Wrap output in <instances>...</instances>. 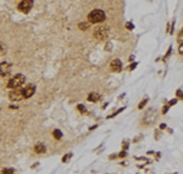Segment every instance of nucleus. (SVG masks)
<instances>
[{"label":"nucleus","instance_id":"a211bd4d","mask_svg":"<svg viewBox=\"0 0 183 174\" xmlns=\"http://www.w3.org/2000/svg\"><path fill=\"white\" fill-rule=\"evenodd\" d=\"M147 102H148V99H144L143 101H142V102L139 103V106H138V108H140V110H142V108H143V106H145V103H147Z\"/></svg>","mask_w":183,"mask_h":174},{"label":"nucleus","instance_id":"0eeeda50","mask_svg":"<svg viewBox=\"0 0 183 174\" xmlns=\"http://www.w3.org/2000/svg\"><path fill=\"white\" fill-rule=\"evenodd\" d=\"M11 71V65L9 64V62H1L0 64V75H3V77H5V75H8Z\"/></svg>","mask_w":183,"mask_h":174},{"label":"nucleus","instance_id":"9d476101","mask_svg":"<svg viewBox=\"0 0 183 174\" xmlns=\"http://www.w3.org/2000/svg\"><path fill=\"white\" fill-rule=\"evenodd\" d=\"M88 100H89L90 102H97L100 100V95L97 94V93H90L89 95H88Z\"/></svg>","mask_w":183,"mask_h":174},{"label":"nucleus","instance_id":"423d86ee","mask_svg":"<svg viewBox=\"0 0 183 174\" xmlns=\"http://www.w3.org/2000/svg\"><path fill=\"white\" fill-rule=\"evenodd\" d=\"M33 6V1L32 0H22L21 3L18 5V9L21 10L22 12H28Z\"/></svg>","mask_w":183,"mask_h":174},{"label":"nucleus","instance_id":"4468645a","mask_svg":"<svg viewBox=\"0 0 183 174\" xmlns=\"http://www.w3.org/2000/svg\"><path fill=\"white\" fill-rule=\"evenodd\" d=\"M5 51H6V48H5V45L1 43V41H0V56H1V55H4Z\"/></svg>","mask_w":183,"mask_h":174},{"label":"nucleus","instance_id":"5701e85b","mask_svg":"<svg viewBox=\"0 0 183 174\" xmlns=\"http://www.w3.org/2000/svg\"><path fill=\"white\" fill-rule=\"evenodd\" d=\"M118 156H120V157H125V156H126V152H121Z\"/></svg>","mask_w":183,"mask_h":174},{"label":"nucleus","instance_id":"f03ea898","mask_svg":"<svg viewBox=\"0 0 183 174\" xmlns=\"http://www.w3.org/2000/svg\"><path fill=\"white\" fill-rule=\"evenodd\" d=\"M25 82H26V78L23 74H16L15 77H12L10 79V82L8 83V88H11V89L20 88Z\"/></svg>","mask_w":183,"mask_h":174},{"label":"nucleus","instance_id":"6ab92c4d","mask_svg":"<svg viewBox=\"0 0 183 174\" xmlns=\"http://www.w3.org/2000/svg\"><path fill=\"white\" fill-rule=\"evenodd\" d=\"M77 108L79 110V112L86 113V108H84V106H83V105H78V106H77Z\"/></svg>","mask_w":183,"mask_h":174},{"label":"nucleus","instance_id":"f257e3e1","mask_svg":"<svg viewBox=\"0 0 183 174\" xmlns=\"http://www.w3.org/2000/svg\"><path fill=\"white\" fill-rule=\"evenodd\" d=\"M88 20H89L90 23H100L105 20V13L103 10H93L89 15H88Z\"/></svg>","mask_w":183,"mask_h":174},{"label":"nucleus","instance_id":"393cba45","mask_svg":"<svg viewBox=\"0 0 183 174\" xmlns=\"http://www.w3.org/2000/svg\"><path fill=\"white\" fill-rule=\"evenodd\" d=\"M160 128H161V129H165V128H166V124H161Z\"/></svg>","mask_w":183,"mask_h":174},{"label":"nucleus","instance_id":"aec40b11","mask_svg":"<svg viewBox=\"0 0 183 174\" xmlns=\"http://www.w3.org/2000/svg\"><path fill=\"white\" fill-rule=\"evenodd\" d=\"M178 50H179L181 54H183V43H181V41H179V49Z\"/></svg>","mask_w":183,"mask_h":174},{"label":"nucleus","instance_id":"dca6fc26","mask_svg":"<svg viewBox=\"0 0 183 174\" xmlns=\"http://www.w3.org/2000/svg\"><path fill=\"white\" fill-rule=\"evenodd\" d=\"M126 28L130 29V31H132V29H134V26H133V23H131V22H127V23H126Z\"/></svg>","mask_w":183,"mask_h":174},{"label":"nucleus","instance_id":"6e6552de","mask_svg":"<svg viewBox=\"0 0 183 174\" xmlns=\"http://www.w3.org/2000/svg\"><path fill=\"white\" fill-rule=\"evenodd\" d=\"M34 92H36V87L34 85H33V84L27 85L23 89V97H25V99H28V97H31L33 94H34Z\"/></svg>","mask_w":183,"mask_h":174},{"label":"nucleus","instance_id":"2eb2a0df","mask_svg":"<svg viewBox=\"0 0 183 174\" xmlns=\"http://www.w3.org/2000/svg\"><path fill=\"white\" fill-rule=\"evenodd\" d=\"M1 174H13V169H11V168H5V169L1 172Z\"/></svg>","mask_w":183,"mask_h":174},{"label":"nucleus","instance_id":"39448f33","mask_svg":"<svg viewBox=\"0 0 183 174\" xmlns=\"http://www.w3.org/2000/svg\"><path fill=\"white\" fill-rule=\"evenodd\" d=\"M156 119V110H149L145 117H144V123L145 124H153Z\"/></svg>","mask_w":183,"mask_h":174},{"label":"nucleus","instance_id":"412c9836","mask_svg":"<svg viewBox=\"0 0 183 174\" xmlns=\"http://www.w3.org/2000/svg\"><path fill=\"white\" fill-rule=\"evenodd\" d=\"M168 107H170V106H164V108H162V113H166L168 111Z\"/></svg>","mask_w":183,"mask_h":174},{"label":"nucleus","instance_id":"f8f14e48","mask_svg":"<svg viewBox=\"0 0 183 174\" xmlns=\"http://www.w3.org/2000/svg\"><path fill=\"white\" fill-rule=\"evenodd\" d=\"M89 23L90 22H82V23H79V29L81 31H87L88 28H89Z\"/></svg>","mask_w":183,"mask_h":174},{"label":"nucleus","instance_id":"9b49d317","mask_svg":"<svg viewBox=\"0 0 183 174\" xmlns=\"http://www.w3.org/2000/svg\"><path fill=\"white\" fill-rule=\"evenodd\" d=\"M45 150H46L45 145H43V144H37L36 147H34V151L37 152V154H44Z\"/></svg>","mask_w":183,"mask_h":174},{"label":"nucleus","instance_id":"7ed1b4c3","mask_svg":"<svg viewBox=\"0 0 183 174\" xmlns=\"http://www.w3.org/2000/svg\"><path fill=\"white\" fill-rule=\"evenodd\" d=\"M25 99L23 97V89H13L12 92L10 93V100L11 101H20V100H22Z\"/></svg>","mask_w":183,"mask_h":174},{"label":"nucleus","instance_id":"1a4fd4ad","mask_svg":"<svg viewBox=\"0 0 183 174\" xmlns=\"http://www.w3.org/2000/svg\"><path fill=\"white\" fill-rule=\"evenodd\" d=\"M110 68L112 72H121L122 71V64L118 59H115L111 64H110Z\"/></svg>","mask_w":183,"mask_h":174},{"label":"nucleus","instance_id":"ddd939ff","mask_svg":"<svg viewBox=\"0 0 183 174\" xmlns=\"http://www.w3.org/2000/svg\"><path fill=\"white\" fill-rule=\"evenodd\" d=\"M53 135H54V138H55V139H61V136H62V134H61L60 130H54Z\"/></svg>","mask_w":183,"mask_h":174},{"label":"nucleus","instance_id":"20e7f679","mask_svg":"<svg viewBox=\"0 0 183 174\" xmlns=\"http://www.w3.org/2000/svg\"><path fill=\"white\" fill-rule=\"evenodd\" d=\"M93 36H94V38H97L99 40H103L107 37V28L106 27H98V28L94 31Z\"/></svg>","mask_w":183,"mask_h":174},{"label":"nucleus","instance_id":"f3484780","mask_svg":"<svg viewBox=\"0 0 183 174\" xmlns=\"http://www.w3.org/2000/svg\"><path fill=\"white\" fill-rule=\"evenodd\" d=\"M71 157H72V154H67V155H65V157L62 158V162H67Z\"/></svg>","mask_w":183,"mask_h":174},{"label":"nucleus","instance_id":"b1692460","mask_svg":"<svg viewBox=\"0 0 183 174\" xmlns=\"http://www.w3.org/2000/svg\"><path fill=\"white\" fill-rule=\"evenodd\" d=\"M135 66H137V64H134V65H131V66H130V69H133V68H134Z\"/></svg>","mask_w":183,"mask_h":174},{"label":"nucleus","instance_id":"4be33fe9","mask_svg":"<svg viewBox=\"0 0 183 174\" xmlns=\"http://www.w3.org/2000/svg\"><path fill=\"white\" fill-rule=\"evenodd\" d=\"M176 102H177V100H171V101H170V105H175Z\"/></svg>","mask_w":183,"mask_h":174}]
</instances>
